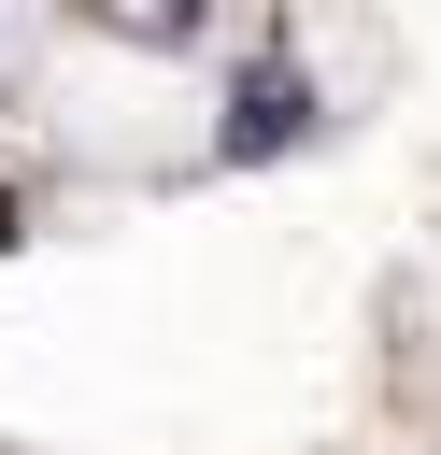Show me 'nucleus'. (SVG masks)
I'll return each instance as SVG.
<instances>
[{"mask_svg":"<svg viewBox=\"0 0 441 455\" xmlns=\"http://www.w3.org/2000/svg\"><path fill=\"white\" fill-rule=\"evenodd\" d=\"M0 242H14V199H0Z\"/></svg>","mask_w":441,"mask_h":455,"instance_id":"nucleus-2","label":"nucleus"},{"mask_svg":"<svg viewBox=\"0 0 441 455\" xmlns=\"http://www.w3.org/2000/svg\"><path fill=\"white\" fill-rule=\"evenodd\" d=\"M285 142H299V71H256L228 114V156H285Z\"/></svg>","mask_w":441,"mask_h":455,"instance_id":"nucleus-1","label":"nucleus"}]
</instances>
